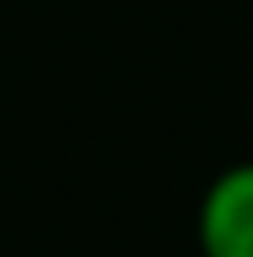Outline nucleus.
Returning <instances> with one entry per match:
<instances>
[{
    "instance_id": "obj_1",
    "label": "nucleus",
    "mask_w": 253,
    "mask_h": 257,
    "mask_svg": "<svg viewBox=\"0 0 253 257\" xmlns=\"http://www.w3.org/2000/svg\"><path fill=\"white\" fill-rule=\"evenodd\" d=\"M208 257H253V163L226 172L199 217Z\"/></svg>"
}]
</instances>
